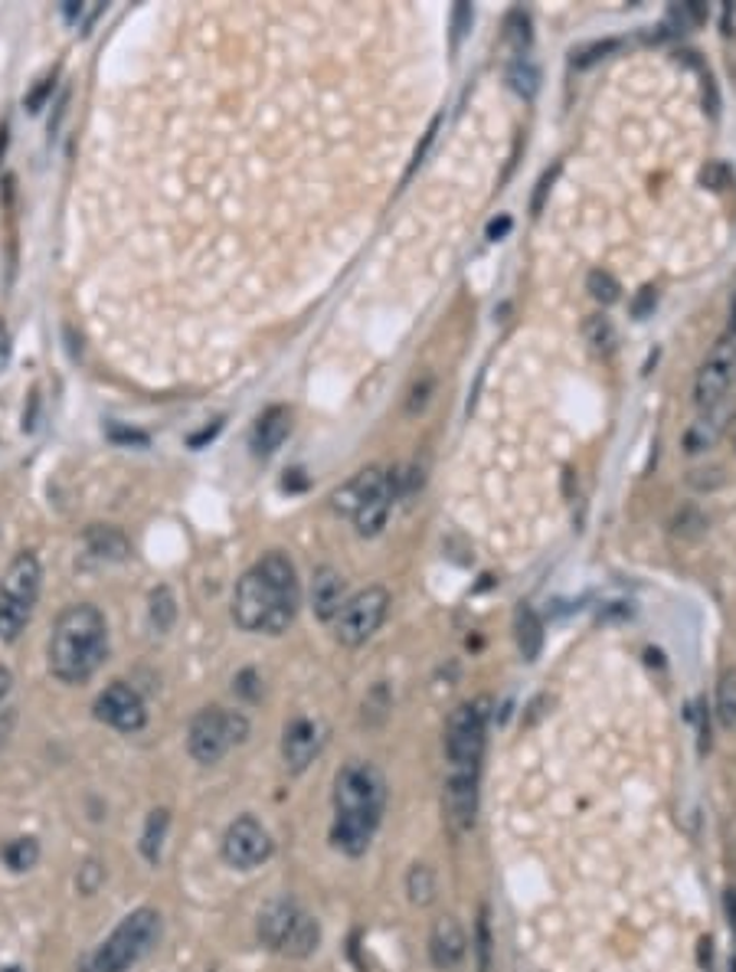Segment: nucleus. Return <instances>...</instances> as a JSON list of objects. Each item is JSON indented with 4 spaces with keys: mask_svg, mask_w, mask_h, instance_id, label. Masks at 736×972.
Here are the masks:
<instances>
[{
    "mask_svg": "<svg viewBox=\"0 0 736 972\" xmlns=\"http://www.w3.org/2000/svg\"><path fill=\"white\" fill-rule=\"evenodd\" d=\"M469 956V936H465V926L446 913L433 923L429 930V959L439 972H449L456 965H462V959Z\"/></svg>",
    "mask_w": 736,
    "mask_h": 972,
    "instance_id": "15",
    "label": "nucleus"
},
{
    "mask_svg": "<svg viewBox=\"0 0 736 972\" xmlns=\"http://www.w3.org/2000/svg\"><path fill=\"white\" fill-rule=\"evenodd\" d=\"M472 30V8L469 4H456L452 11V50L462 47V37Z\"/></svg>",
    "mask_w": 736,
    "mask_h": 972,
    "instance_id": "35",
    "label": "nucleus"
},
{
    "mask_svg": "<svg viewBox=\"0 0 736 972\" xmlns=\"http://www.w3.org/2000/svg\"><path fill=\"white\" fill-rule=\"evenodd\" d=\"M304 913H308V910H304L291 894L272 897V900L259 910V916H255V939H259V946H265L269 952L285 956V949H288V943H291L298 923L304 920Z\"/></svg>",
    "mask_w": 736,
    "mask_h": 972,
    "instance_id": "11",
    "label": "nucleus"
},
{
    "mask_svg": "<svg viewBox=\"0 0 736 972\" xmlns=\"http://www.w3.org/2000/svg\"><path fill=\"white\" fill-rule=\"evenodd\" d=\"M726 916H729V926L736 930V890H726Z\"/></svg>",
    "mask_w": 736,
    "mask_h": 972,
    "instance_id": "49",
    "label": "nucleus"
},
{
    "mask_svg": "<svg viewBox=\"0 0 736 972\" xmlns=\"http://www.w3.org/2000/svg\"><path fill=\"white\" fill-rule=\"evenodd\" d=\"M514 639L517 649L524 655V662H537L540 649H544V623L531 606H517L514 613Z\"/></svg>",
    "mask_w": 736,
    "mask_h": 972,
    "instance_id": "23",
    "label": "nucleus"
},
{
    "mask_svg": "<svg viewBox=\"0 0 736 972\" xmlns=\"http://www.w3.org/2000/svg\"><path fill=\"white\" fill-rule=\"evenodd\" d=\"M109 659V623L92 603L66 606L47 642V668L60 685H86Z\"/></svg>",
    "mask_w": 736,
    "mask_h": 972,
    "instance_id": "3",
    "label": "nucleus"
},
{
    "mask_svg": "<svg viewBox=\"0 0 736 972\" xmlns=\"http://www.w3.org/2000/svg\"><path fill=\"white\" fill-rule=\"evenodd\" d=\"M733 383H736V341H720L697 370V380H694L697 406L703 409L720 406Z\"/></svg>",
    "mask_w": 736,
    "mask_h": 972,
    "instance_id": "12",
    "label": "nucleus"
},
{
    "mask_svg": "<svg viewBox=\"0 0 736 972\" xmlns=\"http://www.w3.org/2000/svg\"><path fill=\"white\" fill-rule=\"evenodd\" d=\"M40 854H43V848H40V838L37 835H17V838L0 845V861H4V868L11 874L34 871L40 864Z\"/></svg>",
    "mask_w": 736,
    "mask_h": 972,
    "instance_id": "21",
    "label": "nucleus"
},
{
    "mask_svg": "<svg viewBox=\"0 0 736 972\" xmlns=\"http://www.w3.org/2000/svg\"><path fill=\"white\" fill-rule=\"evenodd\" d=\"M86 547L102 561H128V554H132L128 538L112 525H92L86 531Z\"/></svg>",
    "mask_w": 736,
    "mask_h": 972,
    "instance_id": "22",
    "label": "nucleus"
},
{
    "mask_svg": "<svg viewBox=\"0 0 736 972\" xmlns=\"http://www.w3.org/2000/svg\"><path fill=\"white\" fill-rule=\"evenodd\" d=\"M384 481H387V471H384V468H363L360 475H353V478L344 484V489L334 492V499H330V502H334V512L353 518V512L360 508V502H363V499H371Z\"/></svg>",
    "mask_w": 736,
    "mask_h": 972,
    "instance_id": "19",
    "label": "nucleus"
},
{
    "mask_svg": "<svg viewBox=\"0 0 736 972\" xmlns=\"http://www.w3.org/2000/svg\"><path fill=\"white\" fill-rule=\"evenodd\" d=\"M700 181L707 184V187H713V190H720L723 184H726V171L720 168V164H710V168H703V174H700Z\"/></svg>",
    "mask_w": 736,
    "mask_h": 972,
    "instance_id": "42",
    "label": "nucleus"
},
{
    "mask_svg": "<svg viewBox=\"0 0 736 972\" xmlns=\"http://www.w3.org/2000/svg\"><path fill=\"white\" fill-rule=\"evenodd\" d=\"M11 691H14V675L8 665H0V704L11 698Z\"/></svg>",
    "mask_w": 736,
    "mask_h": 972,
    "instance_id": "44",
    "label": "nucleus"
},
{
    "mask_svg": "<svg viewBox=\"0 0 736 972\" xmlns=\"http://www.w3.org/2000/svg\"><path fill=\"white\" fill-rule=\"evenodd\" d=\"M249 740V717L242 711H226L220 704L194 714L187 727V753L200 766H216L233 747Z\"/></svg>",
    "mask_w": 736,
    "mask_h": 972,
    "instance_id": "6",
    "label": "nucleus"
},
{
    "mask_svg": "<svg viewBox=\"0 0 736 972\" xmlns=\"http://www.w3.org/2000/svg\"><path fill=\"white\" fill-rule=\"evenodd\" d=\"M347 603L344 577L334 567H317L311 577V610L321 623H334L340 606Z\"/></svg>",
    "mask_w": 736,
    "mask_h": 972,
    "instance_id": "17",
    "label": "nucleus"
},
{
    "mask_svg": "<svg viewBox=\"0 0 736 972\" xmlns=\"http://www.w3.org/2000/svg\"><path fill=\"white\" fill-rule=\"evenodd\" d=\"M475 952H478V969L488 972V969H491V926H488V910H482V916H478Z\"/></svg>",
    "mask_w": 736,
    "mask_h": 972,
    "instance_id": "33",
    "label": "nucleus"
},
{
    "mask_svg": "<svg viewBox=\"0 0 736 972\" xmlns=\"http://www.w3.org/2000/svg\"><path fill=\"white\" fill-rule=\"evenodd\" d=\"M288 432H291V413H288V406H269L255 419V426H252V452L255 455L278 452V445L288 439Z\"/></svg>",
    "mask_w": 736,
    "mask_h": 972,
    "instance_id": "18",
    "label": "nucleus"
},
{
    "mask_svg": "<svg viewBox=\"0 0 736 972\" xmlns=\"http://www.w3.org/2000/svg\"><path fill=\"white\" fill-rule=\"evenodd\" d=\"M50 93H53V76H50V79H43V83H40V86H37V89H34V93L24 99V106H27L30 112H40Z\"/></svg>",
    "mask_w": 736,
    "mask_h": 972,
    "instance_id": "40",
    "label": "nucleus"
},
{
    "mask_svg": "<svg viewBox=\"0 0 736 972\" xmlns=\"http://www.w3.org/2000/svg\"><path fill=\"white\" fill-rule=\"evenodd\" d=\"M531 17L527 14H521V11H514L511 17H508V24H504V40H508V47L514 50V57L521 60L524 53H527V47H531Z\"/></svg>",
    "mask_w": 736,
    "mask_h": 972,
    "instance_id": "29",
    "label": "nucleus"
},
{
    "mask_svg": "<svg viewBox=\"0 0 736 972\" xmlns=\"http://www.w3.org/2000/svg\"><path fill=\"white\" fill-rule=\"evenodd\" d=\"M394 499H397V478L387 475V481L381 484V489L371 499H363L360 508L353 512V525H357V534L360 538H377L384 531L387 515L394 508Z\"/></svg>",
    "mask_w": 736,
    "mask_h": 972,
    "instance_id": "16",
    "label": "nucleus"
},
{
    "mask_svg": "<svg viewBox=\"0 0 736 972\" xmlns=\"http://www.w3.org/2000/svg\"><path fill=\"white\" fill-rule=\"evenodd\" d=\"M387 613H390V593L384 587H366L340 606L334 619V639L344 649H360L363 642H371L377 636Z\"/></svg>",
    "mask_w": 736,
    "mask_h": 972,
    "instance_id": "7",
    "label": "nucleus"
},
{
    "mask_svg": "<svg viewBox=\"0 0 736 972\" xmlns=\"http://www.w3.org/2000/svg\"><path fill=\"white\" fill-rule=\"evenodd\" d=\"M619 47V40H606V44H592V47H583V50H573V66H592L596 60H602L606 53H612Z\"/></svg>",
    "mask_w": 736,
    "mask_h": 972,
    "instance_id": "34",
    "label": "nucleus"
},
{
    "mask_svg": "<svg viewBox=\"0 0 736 972\" xmlns=\"http://www.w3.org/2000/svg\"><path fill=\"white\" fill-rule=\"evenodd\" d=\"M102 11H105L102 0H66V4H63V17H66L73 27H79V30L92 27V21H96Z\"/></svg>",
    "mask_w": 736,
    "mask_h": 972,
    "instance_id": "31",
    "label": "nucleus"
},
{
    "mask_svg": "<svg viewBox=\"0 0 736 972\" xmlns=\"http://www.w3.org/2000/svg\"><path fill=\"white\" fill-rule=\"evenodd\" d=\"M324 747V727L314 717H291L282 730V763L291 773H304Z\"/></svg>",
    "mask_w": 736,
    "mask_h": 972,
    "instance_id": "14",
    "label": "nucleus"
},
{
    "mask_svg": "<svg viewBox=\"0 0 736 972\" xmlns=\"http://www.w3.org/2000/svg\"><path fill=\"white\" fill-rule=\"evenodd\" d=\"M8 360H11V334H8V324L0 321V370L8 367Z\"/></svg>",
    "mask_w": 736,
    "mask_h": 972,
    "instance_id": "45",
    "label": "nucleus"
},
{
    "mask_svg": "<svg viewBox=\"0 0 736 972\" xmlns=\"http://www.w3.org/2000/svg\"><path fill=\"white\" fill-rule=\"evenodd\" d=\"M508 230H511V217H498V220L488 223V239H501Z\"/></svg>",
    "mask_w": 736,
    "mask_h": 972,
    "instance_id": "48",
    "label": "nucleus"
},
{
    "mask_svg": "<svg viewBox=\"0 0 736 972\" xmlns=\"http://www.w3.org/2000/svg\"><path fill=\"white\" fill-rule=\"evenodd\" d=\"M654 305H658V288H654V285H645V288H638V295L632 298V318L645 321V318L654 311Z\"/></svg>",
    "mask_w": 736,
    "mask_h": 972,
    "instance_id": "36",
    "label": "nucleus"
},
{
    "mask_svg": "<svg viewBox=\"0 0 736 972\" xmlns=\"http://www.w3.org/2000/svg\"><path fill=\"white\" fill-rule=\"evenodd\" d=\"M707 528V521L694 512V508H687L684 515H677V534H687V538H694V534H700Z\"/></svg>",
    "mask_w": 736,
    "mask_h": 972,
    "instance_id": "38",
    "label": "nucleus"
},
{
    "mask_svg": "<svg viewBox=\"0 0 736 972\" xmlns=\"http://www.w3.org/2000/svg\"><path fill=\"white\" fill-rule=\"evenodd\" d=\"M586 292H589L599 305H615L619 295H622V285H619V279H615L612 272L596 269V272H589V279H586Z\"/></svg>",
    "mask_w": 736,
    "mask_h": 972,
    "instance_id": "28",
    "label": "nucleus"
},
{
    "mask_svg": "<svg viewBox=\"0 0 736 972\" xmlns=\"http://www.w3.org/2000/svg\"><path fill=\"white\" fill-rule=\"evenodd\" d=\"M429 390H433V380H423V386H416V390H413L410 413H416V409H423V406H426V396H429Z\"/></svg>",
    "mask_w": 736,
    "mask_h": 972,
    "instance_id": "43",
    "label": "nucleus"
},
{
    "mask_svg": "<svg viewBox=\"0 0 736 972\" xmlns=\"http://www.w3.org/2000/svg\"><path fill=\"white\" fill-rule=\"evenodd\" d=\"M109 435H112L115 442H125V445H148V435H145V432H138V429H125V426H118V422L109 426Z\"/></svg>",
    "mask_w": 736,
    "mask_h": 972,
    "instance_id": "39",
    "label": "nucleus"
},
{
    "mask_svg": "<svg viewBox=\"0 0 736 972\" xmlns=\"http://www.w3.org/2000/svg\"><path fill=\"white\" fill-rule=\"evenodd\" d=\"M301 606V583L295 564L272 551L255 567H249L233 593V623L242 632L282 636L295 623Z\"/></svg>",
    "mask_w": 736,
    "mask_h": 972,
    "instance_id": "2",
    "label": "nucleus"
},
{
    "mask_svg": "<svg viewBox=\"0 0 736 972\" xmlns=\"http://www.w3.org/2000/svg\"><path fill=\"white\" fill-rule=\"evenodd\" d=\"M304 484H308L304 471H298V468H295V471H288V478L282 481V489H285V492H301Z\"/></svg>",
    "mask_w": 736,
    "mask_h": 972,
    "instance_id": "46",
    "label": "nucleus"
},
{
    "mask_svg": "<svg viewBox=\"0 0 736 972\" xmlns=\"http://www.w3.org/2000/svg\"><path fill=\"white\" fill-rule=\"evenodd\" d=\"M583 331H586V341H589L596 350H602V354H609V350L615 347V341H619V334H615V328H612V321H609L606 315H589Z\"/></svg>",
    "mask_w": 736,
    "mask_h": 972,
    "instance_id": "30",
    "label": "nucleus"
},
{
    "mask_svg": "<svg viewBox=\"0 0 736 972\" xmlns=\"http://www.w3.org/2000/svg\"><path fill=\"white\" fill-rule=\"evenodd\" d=\"M220 429H223V419H216V422H213V426H207L203 432L190 435V445H194V448H200V445H203V442H210V439H213V435H216Z\"/></svg>",
    "mask_w": 736,
    "mask_h": 972,
    "instance_id": "47",
    "label": "nucleus"
},
{
    "mask_svg": "<svg viewBox=\"0 0 736 972\" xmlns=\"http://www.w3.org/2000/svg\"><path fill=\"white\" fill-rule=\"evenodd\" d=\"M485 734H488V711L485 701L459 704L446 724V760L449 770H478L485 756Z\"/></svg>",
    "mask_w": 736,
    "mask_h": 972,
    "instance_id": "8",
    "label": "nucleus"
},
{
    "mask_svg": "<svg viewBox=\"0 0 736 972\" xmlns=\"http://www.w3.org/2000/svg\"><path fill=\"white\" fill-rule=\"evenodd\" d=\"M716 717L723 730H736V672L723 675L716 685Z\"/></svg>",
    "mask_w": 736,
    "mask_h": 972,
    "instance_id": "26",
    "label": "nucleus"
},
{
    "mask_svg": "<svg viewBox=\"0 0 736 972\" xmlns=\"http://www.w3.org/2000/svg\"><path fill=\"white\" fill-rule=\"evenodd\" d=\"M729 331L736 334V298H733V308H729Z\"/></svg>",
    "mask_w": 736,
    "mask_h": 972,
    "instance_id": "50",
    "label": "nucleus"
},
{
    "mask_svg": "<svg viewBox=\"0 0 736 972\" xmlns=\"http://www.w3.org/2000/svg\"><path fill=\"white\" fill-rule=\"evenodd\" d=\"M167 832H171V812L161 805V809H151L148 819H145V828H141V841H138V851L148 864H161L164 858V845H167Z\"/></svg>",
    "mask_w": 736,
    "mask_h": 972,
    "instance_id": "20",
    "label": "nucleus"
},
{
    "mask_svg": "<svg viewBox=\"0 0 736 972\" xmlns=\"http://www.w3.org/2000/svg\"><path fill=\"white\" fill-rule=\"evenodd\" d=\"M164 936V916L158 907H135L132 913H125L115 930L96 946L89 949L76 972H132L145 956H151L158 949Z\"/></svg>",
    "mask_w": 736,
    "mask_h": 972,
    "instance_id": "4",
    "label": "nucleus"
},
{
    "mask_svg": "<svg viewBox=\"0 0 736 972\" xmlns=\"http://www.w3.org/2000/svg\"><path fill=\"white\" fill-rule=\"evenodd\" d=\"M537 70L527 63V57H521L511 70H508V83H511V89L514 93H521L524 99H534V93H537Z\"/></svg>",
    "mask_w": 736,
    "mask_h": 972,
    "instance_id": "32",
    "label": "nucleus"
},
{
    "mask_svg": "<svg viewBox=\"0 0 736 972\" xmlns=\"http://www.w3.org/2000/svg\"><path fill=\"white\" fill-rule=\"evenodd\" d=\"M174 619H177V600H174V593H171L167 587H158V590L151 593L148 623H151V629H154L158 636H167L171 626H174Z\"/></svg>",
    "mask_w": 736,
    "mask_h": 972,
    "instance_id": "24",
    "label": "nucleus"
},
{
    "mask_svg": "<svg viewBox=\"0 0 736 972\" xmlns=\"http://www.w3.org/2000/svg\"><path fill=\"white\" fill-rule=\"evenodd\" d=\"M105 877H109V871H105L102 858H86V861L79 864V871H76V890H79L83 897H96V894L102 890Z\"/></svg>",
    "mask_w": 736,
    "mask_h": 972,
    "instance_id": "27",
    "label": "nucleus"
},
{
    "mask_svg": "<svg viewBox=\"0 0 736 972\" xmlns=\"http://www.w3.org/2000/svg\"><path fill=\"white\" fill-rule=\"evenodd\" d=\"M233 691H236L239 698H246V701H259V694H262V688H259V675H255L252 668L239 672L236 681H233Z\"/></svg>",
    "mask_w": 736,
    "mask_h": 972,
    "instance_id": "37",
    "label": "nucleus"
},
{
    "mask_svg": "<svg viewBox=\"0 0 736 972\" xmlns=\"http://www.w3.org/2000/svg\"><path fill=\"white\" fill-rule=\"evenodd\" d=\"M275 851V841H272V832L255 819V815H236L226 832H223V841H220V854L229 868L236 871H255L262 868Z\"/></svg>",
    "mask_w": 736,
    "mask_h": 972,
    "instance_id": "9",
    "label": "nucleus"
},
{
    "mask_svg": "<svg viewBox=\"0 0 736 972\" xmlns=\"http://www.w3.org/2000/svg\"><path fill=\"white\" fill-rule=\"evenodd\" d=\"M442 815L456 835L475 828L478 819V770H449L442 786Z\"/></svg>",
    "mask_w": 736,
    "mask_h": 972,
    "instance_id": "13",
    "label": "nucleus"
},
{
    "mask_svg": "<svg viewBox=\"0 0 736 972\" xmlns=\"http://www.w3.org/2000/svg\"><path fill=\"white\" fill-rule=\"evenodd\" d=\"M557 174H560V164H557L553 171H547V174L540 177V184H537V194H534V204H531V210H534V213H540V210H544L547 190H550V184L557 181Z\"/></svg>",
    "mask_w": 736,
    "mask_h": 972,
    "instance_id": "41",
    "label": "nucleus"
},
{
    "mask_svg": "<svg viewBox=\"0 0 736 972\" xmlns=\"http://www.w3.org/2000/svg\"><path fill=\"white\" fill-rule=\"evenodd\" d=\"M43 590V567L37 554H17L0 577V642L14 645L34 619Z\"/></svg>",
    "mask_w": 736,
    "mask_h": 972,
    "instance_id": "5",
    "label": "nucleus"
},
{
    "mask_svg": "<svg viewBox=\"0 0 736 972\" xmlns=\"http://www.w3.org/2000/svg\"><path fill=\"white\" fill-rule=\"evenodd\" d=\"M407 894L413 907H429L436 900V874L429 864H413L407 874Z\"/></svg>",
    "mask_w": 736,
    "mask_h": 972,
    "instance_id": "25",
    "label": "nucleus"
},
{
    "mask_svg": "<svg viewBox=\"0 0 736 972\" xmlns=\"http://www.w3.org/2000/svg\"><path fill=\"white\" fill-rule=\"evenodd\" d=\"M96 721L118 734H138L148 727V704L138 688L128 681H112L99 698H96Z\"/></svg>",
    "mask_w": 736,
    "mask_h": 972,
    "instance_id": "10",
    "label": "nucleus"
},
{
    "mask_svg": "<svg viewBox=\"0 0 736 972\" xmlns=\"http://www.w3.org/2000/svg\"><path fill=\"white\" fill-rule=\"evenodd\" d=\"M387 799H390V789L381 766L366 760H347L337 770L334 792H330V805H334L330 845L347 858H360L371 851L387 812Z\"/></svg>",
    "mask_w": 736,
    "mask_h": 972,
    "instance_id": "1",
    "label": "nucleus"
}]
</instances>
